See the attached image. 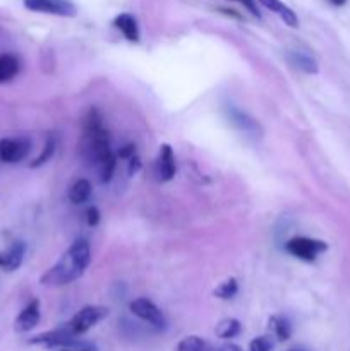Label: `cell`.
<instances>
[{"mask_svg":"<svg viewBox=\"0 0 350 351\" xmlns=\"http://www.w3.org/2000/svg\"><path fill=\"white\" fill-rule=\"evenodd\" d=\"M41 319V305L38 298H33L23 311L19 312V315L14 321V329L17 332H30L40 324Z\"/></svg>","mask_w":350,"mask_h":351,"instance_id":"30bf717a","label":"cell"},{"mask_svg":"<svg viewBox=\"0 0 350 351\" xmlns=\"http://www.w3.org/2000/svg\"><path fill=\"white\" fill-rule=\"evenodd\" d=\"M237 293H239V281L235 278H226L223 283H220L213 290V295L220 298V300H232Z\"/></svg>","mask_w":350,"mask_h":351,"instance_id":"ffe728a7","label":"cell"},{"mask_svg":"<svg viewBox=\"0 0 350 351\" xmlns=\"http://www.w3.org/2000/svg\"><path fill=\"white\" fill-rule=\"evenodd\" d=\"M57 351H96V348L93 345H79L75 348H62Z\"/></svg>","mask_w":350,"mask_h":351,"instance_id":"f1b7e54d","label":"cell"},{"mask_svg":"<svg viewBox=\"0 0 350 351\" xmlns=\"http://www.w3.org/2000/svg\"><path fill=\"white\" fill-rule=\"evenodd\" d=\"M154 173L160 182L174 180L177 173V161H175V153L170 144H161L158 151L156 163H154Z\"/></svg>","mask_w":350,"mask_h":351,"instance_id":"9c48e42d","label":"cell"},{"mask_svg":"<svg viewBox=\"0 0 350 351\" xmlns=\"http://www.w3.org/2000/svg\"><path fill=\"white\" fill-rule=\"evenodd\" d=\"M273 343L270 336H257L249 343V351H271Z\"/></svg>","mask_w":350,"mask_h":351,"instance_id":"cb8c5ba5","label":"cell"},{"mask_svg":"<svg viewBox=\"0 0 350 351\" xmlns=\"http://www.w3.org/2000/svg\"><path fill=\"white\" fill-rule=\"evenodd\" d=\"M81 156L88 165L98 167L102 161L112 154V141L110 132L103 125V115L98 108H89L82 120L81 136Z\"/></svg>","mask_w":350,"mask_h":351,"instance_id":"7a4b0ae2","label":"cell"},{"mask_svg":"<svg viewBox=\"0 0 350 351\" xmlns=\"http://www.w3.org/2000/svg\"><path fill=\"white\" fill-rule=\"evenodd\" d=\"M129 311L130 314L136 315L137 319H141L146 324H150L153 329L161 331V329L167 328V319H165L163 312L150 298H136V300H132L129 304Z\"/></svg>","mask_w":350,"mask_h":351,"instance_id":"5b68a950","label":"cell"},{"mask_svg":"<svg viewBox=\"0 0 350 351\" xmlns=\"http://www.w3.org/2000/svg\"><path fill=\"white\" fill-rule=\"evenodd\" d=\"M242 331V324L237 319H223L218 326H216L215 332L220 339H232L240 335Z\"/></svg>","mask_w":350,"mask_h":351,"instance_id":"d6986e66","label":"cell"},{"mask_svg":"<svg viewBox=\"0 0 350 351\" xmlns=\"http://www.w3.org/2000/svg\"><path fill=\"white\" fill-rule=\"evenodd\" d=\"M91 195L93 185L88 178H79V180H75L74 184L71 185V189H69V201L75 206L88 202L89 199H91Z\"/></svg>","mask_w":350,"mask_h":351,"instance_id":"9a60e30c","label":"cell"},{"mask_svg":"<svg viewBox=\"0 0 350 351\" xmlns=\"http://www.w3.org/2000/svg\"><path fill=\"white\" fill-rule=\"evenodd\" d=\"M91 263V247L86 239H78L71 243L60 259L40 278L43 287H65L84 274Z\"/></svg>","mask_w":350,"mask_h":351,"instance_id":"6da1fadb","label":"cell"},{"mask_svg":"<svg viewBox=\"0 0 350 351\" xmlns=\"http://www.w3.org/2000/svg\"><path fill=\"white\" fill-rule=\"evenodd\" d=\"M30 345H38L45 346V348H54V346H65V348H71V346H79L75 343V336H72L64 326L57 329H51V331L41 332V335L33 336L30 339Z\"/></svg>","mask_w":350,"mask_h":351,"instance_id":"ba28073f","label":"cell"},{"mask_svg":"<svg viewBox=\"0 0 350 351\" xmlns=\"http://www.w3.org/2000/svg\"><path fill=\"white\" fill-rule=\"evenodd\" d=\"M24 256H26V245L21 240H16L7 249L0 250V269L7 271V273L19 269Z\"/></svg>","mask_w":350,"mask_h":351,"instance_id":"8fae6325","label":"cell"},{"mask_svg":"<svg viewBox=\"0 0 350 351\" xmlns=\"http://www.w3.org/2000/svg\"><path fill=\"white\" fill-rule=\"evenodd\" d=\"M328 2L331 3V5H335V7H342V5H345L349 0H328Z\"/></svg>","mask_w":350,"mask_h":351,"instance_id":"4dcf8cb0","label":"cell"},{"mask_svg":"<svg viewBox=\"0 0 350 351\" xmlns=\"http://www.w3.org/2000/svg\"><path fill=\"white\" fill-rule=\"evenodd\" d=\"M117 168V156L115 154H110L105 161L98 165V171H100V184H108L110 180L113 178V173H115Z\"/></svg>","mask_w":350,"mask_h":351,"instance_id":"7402d4cb","label":"cell"},{"mask_svg":"<svg viewBox=\"0 0 350 351\" xmlns=\"http://www.w3.org/2000/svg\"><path fill=\"white\" fill-rule=\"evenodd\" d=\"M218 351H242V350H240V346L233 345V343H225V345L220 346Z\"/></svg>","mask_w":350,"mask_h":351,"instance_id":"f546056e","label":"cell"},{"mask_svg":"<svg viewBox=\"0 0 350 351\" xmlns=\"http://www.w3.org/2000/svg\"><path fill=\"white\" fill-rule=\"evenodd\" d=\"M287 57L288 62H290L295 69H299V71L305 72V74H318V62H316L311 55L305 53V51H290Z\"/></svg>","mask_w":350,"mask_h":351,"instance_id":"e0dca14e","label":"cell"},{"mask_svg":"<svg viewBox=\"0 0 350 351\" xmlns=\"http://www.w3.org/2000/svg\"><path fill=\"white\" fill-rule=\"evenodd\" d=\"M113 26L124 34L127 41L130 43H137L139 41V26H137V19L129 12H122L113 19Z\"/></svg>","mask_w":350,"mask_h":351,"instance_id":"4fadbf2b","label":"cell"},{"mask_svg":"<svg viewBox=\"0 0 350 351\" xmlns=\"http://www.w3.org/2000/svg\"><path fill=\"white\" fill-rule=\"evenodd\" d=\"M270 328L278 341H287V339H290L292 326L290 321L287 317H283V315H273V317H270Z\"/></svg>","mask_w":350,"mask_h":351,"instance_id":"ac0fdd59","label":"cell"},{"mask_svg":"<svg viewBox=\"0 0 350 351\" xmlns=\"http://www.w3.org/2000/svg\"><path fill=\"white\" fill-rule=\"evenodd\" d=\"M55 149H57V139H55V136H48L47 143H45L43 146V151H41L40 156L34 158V160L31 161L30 167L38 168V167H43V165L48 163V161H51V158H54L55 154Z\"/></svg>","mask_w":350,"mask_h":351,"instance_id":"44dd1931","label":"cell"},{"mask_svg":"<svg viewBox=\"0 0 350 351\" xmlns=\"http://www.w3.org/2000/svg\"><path fill=\"white\" fill-rule=\"evenodd\" d=\"M285 250L295 259L304 261V263H314L321 254L328 250V243L318 239H311V237H294L285 243Z\"/></svg>","mask_w":350,"mask_h":351,"instance_id":"277c9868","label":"cell"},{"mask_svg":"<svg viewBox=\"0 0 350 351\" xmlns=\"http://www.w3.org/2000/svg\"><path fill=\"white\" fill-rule=\"evenodd\" d=\"M235 2H239L240 5L246 7V9L249 10V12L253 14L254 17H257V19H259V17H261V12H259V10H257V3L254 2V0H235Z\"/></svg>","mask_w":350,"mask_h":351,"instance_id":"83f0119b","label":"cell"},{"mask_svg":"<svg viewBox=\"0 0 350 351\" xmlns=\"http://www.w3.org/2000/svg\"><path fill=\"white\" fill-rule=\"evenodd\" d=\"M19 60L12 53H0V84L10 82L19 74Z\"/></svg>","mask_w":350,"mask_h":351,"instance_id":"2e32d148","label":"cell"},{"mask_svg":"<svg viewBox=\"0 0 350 351\" xmlns=\"http://www.w3.org/2000/svg\"><path fill=\"white\" fill-rule=\"evenodd\" d=\"M31 151L30 137H5L0 139V161L7 165H16L23 161Z\"/></svg>","mask_w":350,"mask_h":351,"instance_id":"52a82bcc","label":"cell"},{"mask_svg":"<svg viewBox=\"0 0 350 351\" xmlns=\"http://www.w3.org/2000/svg\"><path fill=\"white\" fill-rule=\"evenodd\" d=\"M206 341L199 336H185L175 346V351H205Z\"/></svg>","mask_w":350,"mask_h":351,"instance_id":"603a6c76","label":"cell"},{"mask_svg":"<svg viewBox=\"0 0 350 351\" xmlns=\"http://www.w3.org/2000/svg\"><path fill=\"white\" fill-rule=\"evenodd\" d=\"M129 165H127V173H129V177H134V175L139 173V170L143 168V163H141V158L137 156V154H134L132 158H129Z\"/></svg>","mask_w":350,"mask_h":351,"instance_id":"d4e9b609","label":"cell"},{"mask_svg":"<svg viewBox=\"0 0 350 351\" xmlns=\"http://www.w3.org/2000/svg\"><path fill=\"white\" fill-rule=\"evenodd\" d=\"M287 351H301V350H287Z\"/></svg>","mask_w":350,"mask_h":351,"instance_id":"1f68e13d","label":"cell"},{"mask_svg":"<svg viewBox=\"0 0 350 351\" xmlns=\"http://www.w3.org/2000/svg\"><path fill=\"white\" fill-rule=\"evenodd\" d=\"M257 2L261 3V5H264L266 9H270L271 12L278 14L280 16V19L283 21L287 26L290 27H299V17L297 14L294 12V10L290 9L288 5H285L281 0H257Z\"/></svg>","mask_w":350,"mask_h":351,"instance_id":"5bb4252c","label":"cell"},{"mask_svg":"<svg viewBox=\"0 0 350 351\" xmlns=\"http://www.w3.org/2000/svg\"><path fill=\"white\" fill-rule=\"evenodd\" d=\"M226 119L232 123L235 129L242 130V132L250 134V136H257L261 134V125L256 119H253L250 115H247L246 112L239 110L237 106L229 105L226 106Z\"/></svg>","mask_w":350,"mask_h":351,"instance_id":"7c38bea8","label":"cell"},{"mask_svg":"<svg viewBox=\"0 0 350 351\" xmlns=\"http://www.w3.org/2000/svg\"><path fill=\"white\" fill-rule=\"evenodd\" d=\"M134 154H136V144H126V146H122L119 149V153H117V156L120 158V160H129V158H132Z\"/></svg>","mask_w":350,"mask_h":351,"instance_id":"4316f807","label":"cell"},{"mask_svg":"<svg viewBox=\"0 0 350 351\" xmlns=\"http://www.w3.org/2000/svg\"><path fill=\"white\" fill-rule=\"evenodd\" d=\"M108 308L103 307V305H86L81 311L75 312V314L69 319V322H65V324L62 326H64L72 336L78 338V336L84 335L89 329L95 328V326L98 324V322H102L103 319L108 317Z\"/></svg>","mask_w":350,"mask_h":351,"instance_id":"3957f363","label":"cell"},{"mask_svg":"<svg viewBox=\"0 0 350 351\" xmlns=\"http://www.w3.org/2000/svg\"><path fill=\"white\" fill-rule=\"evenodd\" d=\"M24 7L31 12L50 14L58 17H75L78 7L71 0H23Z\"/></svg>","mask_w":350,"mask_h":351,"instance_id":"8992f818","label":"cell"},{"mask_svg":"<svg viewBox=\"0 0 350 351\" xmlns=\"http://www.w3.org/2000/svg\"><path fill=\"white\" fill-rule=\"evenodd\" d=\"M86 223H88V226H96L100 223V211L96 206H89L86 209Z\"/></svg>","mask_w":350,"mask_h":351,"instance_id":"484cf974","label":"cell"}]
</instances>
